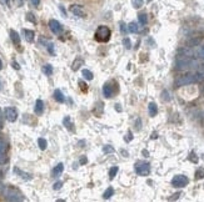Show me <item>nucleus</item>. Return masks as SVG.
<instances>
[{
    "label": "nucleus",
    "instance_id": "f257e3e1",
    "mask_svg": "<svg viewBox=\"0 0 204 202\" xmlns=\"http://www.w3.org/2000/svg\"><path fill=\"white\" fill-rule=\"evenodd\" d=\"M204 80V71H199L197 74H188L184 76H180L179 79H177L175 81V85L177 86H184V85H189V84H193L197 81H203Z\"/></svg>",
    "mask_w": 204,
    "mask_h": 202
},
{
    "label": "nucleus",
    "instance_id": "f03ea898",
    "mask_svg": "<svg viewBox=\"0 0 204 202\" xmlns=\"http://www.w3.org/2000/svg\"><path fill=\"white\" fill-rule=\"evenodd\" d=\"M110 36H111V31L105 25H100L95 31V40L99 41V43H107V41H109Z\"/></svg>",
    "mask_w": 204,
    "mask_h": 202
},
{
    "label": "nucleus",
    "instance_id": "7ed1b4c3",
    "mask_svg": "<svg viewBox=\"0 0 204 202\" xmlns=\"http://www.w3.org/2000/svg\"><path fill=\"white\" fill-rule=\"evenodd\" d=\"M3 195L8 201H24V197H23L22 193L18 192L16 190H14V189H9V187L4 189Z\"/></svg>",
    "mask_w": 204,
    "mask_h": 202
},
{
    "label": "nucleus",
    "instance_id": "20e7f679",
    "mask_svg": "<svg viewBox=\"0 0 204 202\" xmlns=\"http://www.w3.org/2000/svg\"><path fill=\"white\" fill-rule=\"evenodd\" d=\"M135 172L138 173L139 176H148L150 172V165L148 162H143V161H138L135 164V167H134Z\"/></svg>",
    "mask_w": 204,
    "mask_h": 202
},
{
    "label": "nucleus",
    "instance_id": "39448f33",
    "mask_svg": "<svg viewBox=\"0 0 204 202\" xmlns=\"http://www.w3.org/2000/svg\"><path fill=\"white\" fill-rule=\"evenodd\" d=\"M188 182H189V180H188V177L184 176V175H177V176H174L173 180H172V185H173L174 187H179V189L187 186Z\"/></svg>",
    "mask_w": 204,
    "mask_h": 202
},
{
    "label": "nucleus",
    "instance_id": "423d86ee",
    "mask_svg": "<svg viewBox=\"0 0 204 202\" xmlns=\"http://www.w3.org/2000/svg\"><path fill=\"white\" fill-rule=\"evenodd\" d=\"M4 115H5V119L9 122H15L18 120V111L14 107H5Z\"/></svg>",
    "mask_w": 204,
    "mask_h": 202
},
{
    "label": "nucleus",
    "instance_id": "0eeeda50",
    "mask_svg": "<svg viewBox=\"0 0 204 202\" xmlns=\"http://www.w3.org/2000/svg\"><path fill=\"white\" fill-rule=\"evenodd\" d=\"M49 27H50L52 33H54V34H60L61 30H63L61 24L58 21V20H55V19L49 20Z\"/></svg>",
    "mask_w": 204,
    "mask_h": 202
},
{
    "label": "nucleus",
    "instance_id": "6e6552de",
    "mask_svg": "<svg viewBox=\"0 0 204 202\" xmlns=\"http://www.w3.org/2000/svg\"><path fill=\"white\" fill-rule=\"evenodd\" d=\"M103 95L107 97V99L113 97V95H114V89H113V86L110 85V82H105V84H104V86H103Z\"/></svg>",
    "mask_w": 204,
    "mask_h": 202
},
{
    "label": "nucleus",
    "instance_id": "1a4fd4ad",
    "mask_svg": "<svg viewBox=\"0 0 204 202\" xmlns=\"http://www.w3.org/2000/svg\"><path fill=\"white\" fill-rule=\"evenodd\" d=\"M70 11H72L74 15L78 16V18H85L87 16L85 11H84L83 8H81V6H79V5H72V6H70Z\"/></svg>",
    "mask_w": 204,
    "mask_h": 202
},
{
    "label": "nucleus",
    "instance_id": "9d476101",
    "mask_svg": "<svg viewBox=\"0 0 204 202\" xmlns=\"http://www.w3.org/2000/svg\"><path fill=\"white\" fill-rule=\"evenodd\" d=\"M34 111H35V114L37 115H41L44 112V102H43V100H40V99L37 100L35 106H34Z\"/></svg>",
    "mask_w": 204,
    "mask_h": 202
},
{
    "label": "nucleus",
    "instance_id": "9b49d317",
    "mask_svg": "<svg viewBox=\"0 0 204 202\" xmlns=\"http://www.w3.org/2000/svg\"><path fill=\"white\" fill-rule=\"evenodd\" d=\"M23 33H24L25 40L28 41V43H33L34 39H35V33L33 30H29V29H24Z\"/></svg>",
    "mask_w": 204,
    "mask_h": 202
},
{
    "label": "nucleus",
    "instance_id": "f8f14e48",
    "mask_svg": "<svg viewBox=\"0 0 204 202\" xmlns=\"http://www.w3.org/2000/svg\"><path fill=\"white\" fill-rule=\"evenodd\" d=\"M10 39H11L14 45L20 46V36H19V34L15 30H10Z\"/></svg>",
    "mask_w": 204,
    "mask_h": 202
},
{
    "label": "nucleus",
    "instance_id": "ddd939ff",
    "mask_svg": "<svg viewBox=\"0 0 204 202\" xmlns=\"http://www.w3.org/2000/svg\"><path fill=\"white\" fill-rule=\"evenodd\" d=\"M63 171H64V165L60 162V164H58L57 166L54 167V170H53V177H59V176L61 175Z\"/></svg>",
    "mask_w": 204,
    "mask_h": 202
},
{
    "label": "nucleus",
    "instance_id": "4468645a",
    "mask_svg": "<svg viewBox=\"0 0 204 202\" xmlns=\"http://www.w3.org/2000/svg\"><path fill=\"white\" fill-rule=\"evenodd\" d=\"M14 172L15 173H18V175L22 177L23 180H26V181H29V180H31L33 177L29 175V173H26V172H24V171H22L20 169H18V167H14Z\"/></svg>",
    "mask_w": 204,
    "mask_h": 202
},
{
    "label": "nucleus",
    "instance_id": "2eb2a0df",
    "mask_svg": "<svg viewBox=\"0 0 204 202\" xmlns=\"http://www.w3.org/2000/svg\"><path fill=\"white\" fill-rule=\"evenodd\" d=\"M54 99L57 100L58 102H60V104L65 101V97H64V95H63V92L60 91L59 89H57V90L54 91Z\"/></svg>",
    "mask_w": 204,
    "mask_h": 202
},
{
    "label": "nucleus",
    "instance_id": "dca6fc26",
    "mask_svg": "<svg viewBox=\"0 0 204 202\" xmlns=\"http://www.w3.org/2000/svg\"><path fill=\"white\" fill-rule=\"evenodd\" d=\"M148 111H149V115L152 117L155 116L157 112H158V107H157L155 104H154V102H149V105H148Z\"/></svg>",
    "mask_w": 204,
    "mask_h": 202
},
{
    "label": "nucleus",
    "instance_id": "f3484780",
    "mask_svg": "<svg viewBox=\"0 0 204 202\" xmlns=\"http://www.w3.org/2000/svg\"><path fill=\"white\" fill-rule=\"evenodd\" d=\"M63 124H64V126L69 130V131H74V125L72 124V121H70V116H65L64 119H63Z\"/></svg>",
    "mask_w": 204,
    "mask_h": 202
},
{
    "label": "nucleus",
    "instance_id": "a211bd4d",
    "mask_svg": "<svg viewBox=\"0 0 204 202\" xmlns=\"http://www.w3.org/2000/svg\"><path fill=\"white\" fill-rule=\"evenodd\" d=\"M199 44H200V39L199 38H193L191 40H188L187 46L188 47H194V46H198Z\"/></svg>",
    "mask_w": 204,
    "mask_h": 202
},
{
    "label": "nucleus",
    "instance_id": "6ab92c4d",
    "mask_svg": "<svg viewBox=\"0 0 204 202\" xmlns=\"http://www.w3.org/2000/svg\"><path fill=\"white\" fill-rule=\"evenodd\" d=\"M84 64V61L80 59V58H78V59H76L74 62H73V65H72V69H73V70L74 71H76V70H79V67L81 66Z\"/></svg>",
    "mask_w": 204,
    "mask_h": 202
},
{
    "label": "nucleus",
    "instance_id": "aec40b11",
    "mask_svg": "<svg viewBox=\"0 0 204 202\" xmlns=\"http://www.w3.org/2000/svg\"><path fill=\"white\" fill-rule=\"evenodd\" d=\"M41 70H43V73H44L46 76H50V75L53 74V66H52L50 64H46V65L43 66V69H41Z\"/></svg>",
    "mask_w": 204,
    "mask_h": 202
},
{
    "label": "nucleus",
    "instance_id": "412c9836",
    "mask_svg": "<svg viewBox=\"0 0 204 202\" xmlns=\"http://www.w3.org/2000/svg\"><path fill=\"white\" fill-rule=\"evenodd\" d=\"M197 56H198L199 59H204V45H202V46H197V50H195V53H194Z\"/></svg>",
    "mask_w": 204,
    "mask_h": 202
},
{
    "label": "nucleus",
    "instance_id": "4be33fe9",
    "mask_svg": "<svg viewBox=\"0 0 204 202\" xmlns=\"http://www.w3.org/2000/svg\"><path fill=\"white\" fill-rule=\"evenodd\" d=\"M113 195H114V189H113V187H108L107 191H105L104 195H103V198L108 200V198H110L111 196H113Z\"/></svg>",
    "mask_w": 204,
    "mask_h": 202
},
{
    "label": "nucleus",
    "instance_id": "5701e85b",
    "mask_svg": "<svg viewBox=\"0 0 204 202\" xmlns=\"http://www.w3.org/2000/svg\"><path fill=\"white\" fill-rule=\"evenodd\" d=\"M38 145H39L40 150H46V147H48V142H46L45 138H43V137L38 138Z\"/></svg>",
    "mask_w": 204,
    "mask_h": 202
},
{
    "label": "nucleus",
    "instance_id": "b1692460",
    "mask_svg": "<svg viewBox=\"0 0 204 202\" xmlns=\"http://www.w3.org/2000/svg\"><path fill=\"white\" fill-rule=\"evenodd\" d=\"M128 30L130 31V33H138L139 31V26H138V24L137 23H134V21H133V23H130L129 25H128Z\"/></svg>",
    "mask_w": 204,
    "mask_h": 202
},
{
    "label": "nucleus",
    "instance_id": "393cba45",
    "mask_svg": "<svg viewBox=\"0 0 204 202\" xmlns=\"http://www.w3.org/2000/svg\"><path fill=\"white\" fill-rule=\"evenodd\" d=\"M81 74H83V76H84V78H85L87 80H93V78H94L93 73H91L90 70H87V69H84V70L81 71Z\"/></svg>",
    "mask_w": 204,
    "mask_h": 202
},
{
    "label": "nucleus",
    "instance_id": "a878e982",
    "mask_svg": "<svg viewBox=\"0 0 204 202\" xmlns=\"http://www.w3.org/2000/svg\"><path fill=\"white\" fill-rule=\"evenodd\" d=\"M26 20H28V21H30L31 24H37V18H35V15L31 11L26 13Z\"/></svg>",
    "mask_w": 204,
    "mask_h": 202
},
{
    "label": "nucleus",
    "instance_id": "bb28decb",
    "mask_svg": "<svg viewBox=\"0 0 204 202\" xmlns=\"http://www.w3.org/2000/svg\"><path fill=\"white\" fill-rule=\"evenodd\" d=\"M118 171H119L118 166H113V167H111V169L109 170V177H110V180H113V178H114V177L117 176Z\"/></svg>",
    "mask_w": 204,
    "mask_h": 202
},
{
    "label": "nucleus",
    "instance_id": "cd10ccee",
    "mask_svg": "<svg viewBox=\"0 0 204 202\" xmlns=\"http://www.w3.org/2000/svg\"><path fill=\"white\" fill-rule=\"evenodd\" d=\"M138 20H139V23L142 24V25H145V24L148 23V16H146V14H139Z\"/></svg>",
    "mask_w": 204,
    "mask_h": 202
},
{
    "label": "nucleus",
    "instance_id": "c85d7f7f",
    "mask_svg": "<svg viewBox=\"0 0 204 202\" xmlns=\"http://www.w3.org/2000/svg\"><path fill=\"white\" fill-rule=\"evenodd\" d=\"M115 150H114V147H111L110 145H105V146H103V152L104 154H113Z\"/></svg>",
    "mask_w": 204,
    "mask_h": 202
},
{
    "label": "nucleus",
    "instance_id": "c756f323",
    "mask_svg": "<svg viewBox=\"0 0 204 202\" xmlns=\"http://www.w3.org/2000/svg\"><path fill=\"white\" fill-rule=\"evenodd\" d=\"M143 0H132V4H133V6H134L135 9H139V8H142L143 6Z\"/></svg>",
    "mask_w": 204,
    "mask_h": 202
},
{
    "label": "nucleus",
    "instance_id": "7c9ffc66",
    "mask_svg": "<svg viewBox=\"0 0 204 202\" xmlns=\"http://www.w3.org/2000/svg\"><path fill=\"white\" fill-rule=\"evenodd\" d=\"M78 84H79V86H80V89H81L83 92H87V91H88V85H87V84L84 82L83 80H79Z\"/></svg>",
    "mask_w": 204,
    "mask_h": 202
},
{
    "label": "nucleus",
    "instance_id": "2f4dec72",
    "mask_svg": "<svg viewBox=\"0 0 204 202\" xmlns=\"http://www.w3.org/2000/svg\"><path fill=\"white\" fill-rule=\"evenodd\" d=\"M204 177V170L203 169H199L198 171L195 172V178L197 180H200V178H203Z\"/></svg>",
    "mask_w": 204,
    "mask_h": 202
},
{
    "label": "nucleus",
    "instance_id": "473e14b6",
    "mask_svg": "<svg viewBox=\"0 0 204 202\" xmlns=\"http://www.w3.org/2000/svg\"><path fill=\"white\" fill-rule=\"evenodd\" d=\"M123 45H124L126 49H130V47H132L130 39H129V38H124V39H123Z\"/></svg>",
    "mask_w": 204,
    "mask_h": 202
},
{
    "label": "nucleus",
    "instance_id": "72a5a7b5",
    "mask_svg": "<svg viewBox=\"0 0 204 202\" xmlns=\"http://www.w3.org/2000/svg\"><path fill=\"white\" fill-rule=\"evenodd\" d=\"M46 47H48V51H49V54H50V55H53V56H54V55H55V50H54V44L49 43Z\"/></svg>",
    "mask_w": 204,
    "mask_h": 202
},
{
    "label": "nucleus",
    "instance_id": "f704fd0d",
    "mask_svg": "<svg viewBox=\"0 0 204 202\" xmlns=\"http://www.w3.org/2000/svg\"><path fill=\"white\" fill-rule=\"evenodd\" d=\"M161 99H163L164 101H169L170 97H169V92L167 91V90H164L163 92H161Z\"/></svg>",
    "mask_w": 204,
    "mask_h": 202
},
{
    "label": "nucleus",
    "instance_id": "c9c22d12",
    "mask_svg": "<svg viewBox=\"0 0 204 202\" xmlns=\"http://www.w3.org/2000/svg\"><path fill=\"white\" fill-rule=\"evenodd\" d=\"M14 5L16 6V8H22V6L24 5V0H13Z\"/></svg>",
    "mask_w": 204,
    "mask_h": 202
},
{
    "label": "nucleus",
    "instance_id": "e433bc0d",
    "mask_svg": "<svg viewBox=\"0 0 204 202\" xmlns=\"http://www.w3.org/2000/svg\"><path fill=\"white\" fill-rule=\"evenodd\" d=\"M189 160H191L192 162H194V164H197V162H198V157L195 156V154H194V152H191V155H189Z\"/></svg>",
    "mask_w": 204,
    "mask_h": 202
},
{
    "label": "nucleus",
    "instance_id": "4c0bfd02",
    "mask_svg": "<svg viewBox=\"0 0 204 202\" xmlns=\"http://www.w3.org/2000/svg\"><path fill=\"white\" fill-rule=\"evenodd\" d=\"M61 186H63V182H61V181H58V182H55V184L53 185V189L57 191V190H60V189H61Z\"/></svg>",
    "mask_w": 204,
    "mask_h": 202
},
{
    "label": "nucleus",
    "instance_id": "58836bf2",
    "mask_svg": "<svg viewBox=\"0 0 204 202\" xmlns=\"http://www.w3.org/2000/svg\"><path fill=\"white\" fill-rule=\"evenodd\" d=\"M124 140H125L126 142H130V141L133 140V134H132V131H128V135H125Z\"/></svg>",
    "mask_w": 204,
    "mask_h": 202
},
{
    "label": "nucleus",
    "instance_id": "ea45409f",
    "mask_svg": "<svg viewBox=\"0 0 204 202\" xmlns=\"http://www.w3.org/2000/svg\"><path fill=\"white\" fill-rule=\"evenodd\" d=\"M6 161V156H5V152H0V164H4Z\"/></svg>",
    "mask_w": 204,
    "mask_h": 202
},
{
    "label": "nucleus",
    "instance_id": "a19ab883",
    "mask_svg": "<svg viewBox=\"0 0 204 202\" xmlns=\"http://www.w3.org/2000/svg\"><path fill=\"white\" fill-rule=\"evenodd\" d=\"M5 149H6V145H5V142L0 140V152H5Z\"/></svg>",
    "mask_w": 204,
    "mask_h": 202
},
{
    "label": "nucleus",
    "instance_id": "79ce46f5",
    "mask_svg": "<svg viewBox=\"0 0 204 202\" xmlns=\"http://www.w3.org/2000/svg\"><path fill=\"white\" fill-rule=\"evenodd\" d=\"M120 31H122L123 34H126V25H125L123 21H120Z\"/></svg>",
    "mask_w": 204,
    "mask_h": 202
},
{
    "label": "nucleus",
    "instance_id": "37998d69",
    "mask_svg": "<svg viewBox=\"0 0 204 202\" xmlns=\"http://www.w3.org/2000/svg\"><path fill=\"white\" fill-rule=\"evenodd\" d=\"M11 66L15 69V70H20V66H19V64H18L16 61H13V62H11Z\"/></svg>",
    "mask_w": 204,
    "mask_h": 202
},
{
    "label": "nucleus",
    "instance_id": "c03bdc74",
    "mask_svg": "<svg viewBox=\"0 0 204 202\" xmlns=\"http://www.w3.org/2000/svg\"><path fill=\"white\" fill-rule=\"evenodd\" d=\"M59 9H60V11H61V14H63V16H67V11H65V9H64V6L59 5Z\"/></svg>",
    "mask_w": 204,
    "mask_h": 202
},
{
    "label": "nucleus",
    "instance_id": "a18cd8bd",
    "mask_svg": "<svg viewBox=\"0 0 204 202\" xmlns=\"http://www.w3.org/2000/svg\"><path fill=\"white\" fill-rule=\"evenodd\" d=\"M81 165H84V164H87L88 162V158H87V156H83L81 158H80V161H79Z\"/></svg>",
    "mask_w": 204,
    "mask_h": 202
},
{
    "label": "nucleus",
    "instance_id": "49530a36",
    "mask_svg": "<svg viewBox=\"0 0 204 202\" xmlns=\"http://www.w3.org/2000/svg\"><path fill=\"white\" fill-rule=\"evenodd\" d=\"M31 4H33L34 6H39V4H40V0H31Z\"/></svg>",
    "mask_w": 204,
    "mask_h": 202
},
{
    "label": "nucleus",
    "instance_id": "de8ad7c7",
    "mask_svg": "<svg viewBox=\"0 0 204 202\" xmlns=\"http://www.w3.org/2000/svg\"><path fill=\"white\" fill-rule=\"evenodd\" d=\"M179 196H180V193H175V195H173V197H170L169 200H172V201H173V200H177Z\"/></svg>",
    "mask_w": 204,
    "mask_h": 202
},
{
    "label": "nucleus",
    "instance_id": "09e8293b",
    "mask_svg": "<svg viewBox=\"0 0 204 202\" xmlns=\"http://www.w3.org/2000/svg\"><path fill=\"white\" fill-rule=\"evenodd\" d=\"M142 154H143V156H144V157H148V156H149V152H148L146 150H143V151H142Z\"/></svg>",
    "mask_w": 204,
    "mask_h": 202
},
{
    "label": "nucleus",
    "instance_id": "8fccbe9b",
    "mask_svg": "<svg viewBox=\"0 0 204 202\" xmlns=\"http://www.w3.org/2000/svg\"><path fill=\"white\" fill-rule=\"evenodd\" d=\"M115 110H118L119 112L122 111V107H120V105H119V104H117V105H115Z\"/></svg>",
    "mask_w": 204,
    "mask_h": 202
},
{
    "label": "nucleus",
    "instance_id": "3c124183",
    "mask_svg": "<svg viewBox=\"0 0 204 202\" xmlns=\"http://www.w3.org/2000/svg\"><path fill=\"white\" fill-rule=\"evenodd\" d=\"M122 154L124 155V157H128V152H125L124 150H122Z\"/></svg>",
    "mask_w": 204,
    "mask_h": 202
},
{
    "label": "nucleus",
    "instance_id": "603ef678",
    "mask_svg": "<svg viewBox=\"0 0 204 202\" xmlns=\"http://www.w3.org/2000/svg\"><path fill=\"white\" fill-rule=\"evenodd\" d=\"M137 121H138V130H140V119H138ZM135 124H137V122H135Z\"/></svg>",
    "mask_w": 204,
    "mask_h": 202
},
{
    "label": "nucleus",
    "instance_id": "864d4df0",
    "mask_svg": "<svg viewBox=\"0 0 204 202\" xmlns=\"http://www.w3.org/2000/svg\"><path fill=\"white\" fill-rule=\"evenodd\" d=\"M4 1H5V4L8 6H10V0H4Z\"/></svg>",
    "mask_w": 204,
    "mask_h": 202
},
{
    "label": "nucleus",
    "instance_id": "5fc2aeb1",
    "mask_svg": "<svg viewBox=\"0 0 204 202\" xmlns=\"http://www.w3.org/2000/svg\"><path fill=\"white\" fill-rule=\"evenodd\" d=\"M157 137H158V135L155 134V132H154V134L152 135V138H157Z\"/></svg>",
    "mask_w": 204,
    "mask_h": 202
},
{
    "label": "nucleus",
    "instance_id": "6e6d98bb",
    "mask_svg": "<svg viewBox=\"0 0 204 202\" xmlns=\"http://www.w3.org/2000/svg\"><path fill=\"white\" fill-rule=\"evenodd\" d=\"M76 167H78V164H74V165H73V169L75 170V169H76Z\"/></svg>",
    "mask_w": 204,
    "mask_h": 202
},
{
    "label": "nucleus",
    "instance_id": "4d7b16f0",
    "mask_svg": "<svg viewBox=\"0 0 204 202\" xmlns=\"http://www.w3.org/2000/svg\"><path fill=\"white\" fill-rule=\"evenodd\" d=\"M3 69V62H1V60H0V70Z\"/></svg>",
    "mask_w": 204,
    "mask_h": 202
},
{
    "label": "nucleus",
    "instance_id": "13d9d810",
    "mask_svg": "<svg viewBox=\"0 0 204 202\" xmlns=\"http://www.w3.org/2000/svg\"><path fill=\"white\" fill-rule=\"evenodd\" d=\"M146 1H152V0H146Z\"/></svg>",
    "mask_w": 204,
    "mask_h": 202
}]
</instances>
